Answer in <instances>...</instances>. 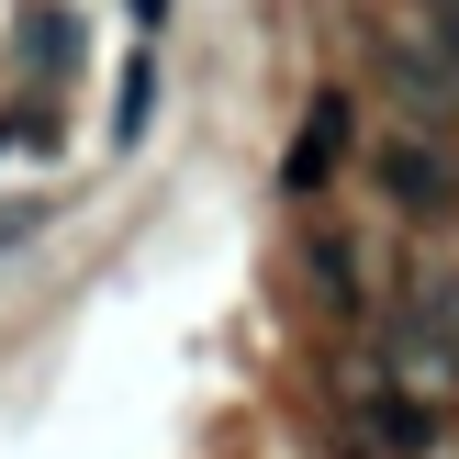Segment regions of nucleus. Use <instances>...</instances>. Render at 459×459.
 Listing matches in <instances>:
<instances>
[{
  "label": "nucleus",
  "mask_w": 459,
  "mask_h": 459,
  "mask_svg": "<svg viewBox=\"0 0 459 459\" xmlns=\"http://www.w3.org/2000/svg\"><path fill=\"white\" fill-rule=\"evenodd\" d=\"M348 157H359V101H348V90H314V101H303V134H291V157H281V191L314 202Z\"/></svg>",
  "instance_id": "4"
},
{
  "label": "nucleus",
  "mask_w": 459,
  "mask_h": 459,
  "mask_svg": "<svg viewBox=\"0 0 459 459\" xmlns=\"http://www.w3.org/2000/svg\"><path fill=\"white\" fill-rule=\"evenodd\" d=\"M303 281H314V303H325L348 336H370V269H359V236L303 224Z\"/></svg>",
  "instance_id": "6"
},
{
  "label": "nucleus",
  "mask_w": 459,
  "mask_h": 459,
  "mask_svg": "<svg viewBox=\"0 0 459 459\" xmlns=\"http://www.w3.org/2000/svg\"><path fill=\"white\" fill-rule=\"evenodd\" d=\"M370 359H381L393 381H415V393H459V314H437V303H403V314H381Z\"/></svg>",
  "instance_id": "3"
},
{
  "label": "nucleus",
  "mask_w": 459,
  "mask_h": 459,
  "mask_svg": "<svg viewBox=\"0 0 459 459\" xmlns=\"http://www.w3.org/2000/svg\"><path fill=\"white\" fill-rule=\"evenodd\" d=\"M426 34L448 45V67H459V0H426Z\"/></svg>",
  "instance_id": "11"
},
{
  "label": "nucleus",
  "mask_w": 459,
  "mask_h": 459,
  "mask_svg": "<svg viewBox=\"0 0 459 459\" xmlns=\"http://www.w3.org/2000/svg\"><path fill=\"white\" fill-rule=\"evenodd\" d=\"M381 202H393L403 224H437V213H459V146L437 124H403L393 146H381Z\"/></svg>",
  "instance_id": "2"
},
{
  "label": "nucleus",
  "mask_w": 459,
  "mask_h": 459,
  "mask_svg": "<svg viewBox=\"0 0 459 459\" xmlns=\"http://www.w3.org/2000/svg\"><path fill=\"white\" fill-rule=\"evenodd\" d=\"M22 56H34V67H67V56H79V12L34 0V12H22Z\"/></svg>",
  "instance_id": "7"
},
{
  "label": "nucleus",
  "mask_w": 459,
  "mask_h": 459,
  "mask_svg": "<svg viewBox=\"0 0 459 459\" xmlns=\"http://www.w3.org/2000/svg\"><path fill=\"white\" fill-rule=\"evenodd\" d=\"M146 112H157V56H134V67H124V101H112V146H134Z\"/></svg>",
  "instance_id": "8"
},
{
  "label": "nucleus",
  "mask_w": 459,
  "mask_h": 459,
  "mask_svg": "<svg viewBox=\"0 0 459 459\" xmlns=\"http://www.w3.org/2000/svg\"><path fill=\"white\" fill-rule=\"evenodd\" d=\"M34 224H45V202H0V258H12V247L34 236Z\"/></svg>",
  "instance_id": "10"
},
{
  "label": "nucleus",
  "mask_w": 459,
  "mask_h": 459,
  "mask_svg": "<svg viewBox=\"0 0 459 459\" xmlns=\"http://www.w3.org/2000/svg\"><path fill=\"white\" fill-rule=\"evenodd\" d=\"M12 134H22V124H0V146H12Z\"/></svg>",
  "instance_id": "13"
},
{
  "label": "nucleus",
  "mask_w": 459,
  "mask_h": 459,
  "mask_svg": "<svg viewBox=\"0 0 459 459\" xmlns=\"http://www.w3.org/2000/svg\"><path fill=\"white\" fill-rule=\"evenodd\" d=\"M336 426L381 437L393 459H437V448H448V403H437V393H415V381H393L370 348H348V415H336Z\"/></svg>",
  "instance_id": "1"
},
{
  "label": "nucleus",
  "mask_w": 459,
  "mask_h": 459,
  "mask_svg": "<svg viewBox=\"0 0 459 459\" xmlns=\"http://www.w3.org/2000/svg\"><path fill=\"white\" fill-rule=\"evenodd\" d=\"M381 79H393V101L415 112V124H448L459 112V67L437 34H381Z\"/></svg>",
  "instance_id": "5"
},
{
  "label": "nucleus",
  "mask_w": 459,
  "mask_h": 459,
  "mask_svg": "<svg viewBox=\"0 0 459 459\" xmlns=\"http://www.w3.org/2000/svg\"><path fill=\"white\" fill-rule=\"evenodd\" d=\"M157 12H169V0H134V22H157Z\"/></svg>",
  "instance_id": "12"
},
{
  "label": "nucleus",
  "mask_w": 459,
  "mask_h": 459,
  "mask_svg": "<svg viewBox=\"0 0 459 459\" xmlns=\"http://www.w3.org/2000/svg\"><path fill=\"white\" fill-rule=\"evenodd\" d=\"M415 303H437V314H459V258L437 247V258H415Z\"/></svg>",
  "instance_id": "9"
}]
</instances>
